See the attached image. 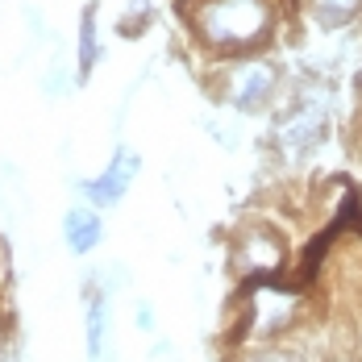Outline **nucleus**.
I'll list each match as a JSON object with an SVG mask.
<instances>
[{"mask_svg": "<svg viewBox=\"0 0 362 362\" xmlns=\"http://www.w3.org/2000/svg\"><path fill=\"white\" fill-rule=\"evenodd\" d=\"M71 246L75 250H88L92 242H96V221H88V217H71Z\"/></svg>", "mask_w": 362, "mask_h": 362, "instance_id": "obj_1", "label": "nucleus"}, {"mask_svg": "<svg viewBox=\"0 0 362 362\" xmlns=\"http://www.w3.org/2000/svg\"><path fill=\"white\" fill-rule=\"evenodd\" d=\"M0 362H4V325H0Z\"/></svg>", "mask_w": 362, "mask_h": 362, "instance_id": "obj_2", "label": "nucleus"}]
</instances>
